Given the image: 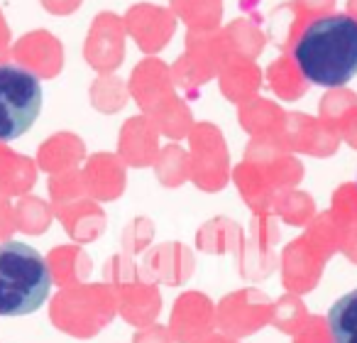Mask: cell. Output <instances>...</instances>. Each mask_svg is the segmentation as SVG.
<instances>
[{
    "label": "cell",
    "instance_id": "obj_1",
    "mask_svg": "<svg viewBox=\"0 0 357 343\" xmlns=\"http://www.w3.org/2000/svg\"><path fill=\"white\" fill-rule=\"evenodd\" d=\"M294 59L308 84L342 86L357 74V20L326 15L313 20L298 37Z\"/></svg>",
    "mask_w": 357,
    "mask_h": 343
},
{
    "label": "cell",
    "instance_id": "obj_2",
    "mask_svg": "<svg viewBox=\"0 0 357 343\" xmlns=\"http://www.w3.org/2000/svg\"><path fill=\"white\" fill-rule=\"evenodd\" d=\"M52 270L40 250L20 240L0 243V316H27L50 299Z\"/></svg>",
    "mask_w": 357,
    "mask_h": 343
},
{
    "label": "cell",
    "instance_id": "obj_3",
    "mask_svg": "<svg viewBox=\"0 0 357 343\" xmlns=\"http://www.w3.org/2000/svg\"><path fill=\"white\" fill-rule=\"evenodd\" d=\"M42 110V84L20 64H0V140L10 143L35 125Z\"/></svg>",
    "mask_w": 357,
    "mask_h": 343
},
{
    "label": "cell",
    "instance_id": "obj_4",
    "mask_svg": "<svg viewBox=\"0 0 357 343\" xmlns=\"http://www.w3.org/2000/svg\"><path fill=\"white\" fill-rule=\"evenodd\" d=\"M328 328L335 343H357V289L342 294L328 309Z\"/></svg>",
    "mask_w": 357,
    "mask_h": 343
}]
</instances>
